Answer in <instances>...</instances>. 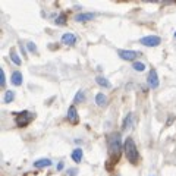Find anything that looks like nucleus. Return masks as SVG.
Listing matches in <instances>:
<instances>
[{"label":"nucleus","mask_w":176,"mask_h":176,"mask_svg":"<svg viewBox=\"0 0 176 176\" xmlns=\"http://www.w3.org/2000/svg\"><path fill=\"white\" fill-rule=\"evenodd\" d=\"M121 150H122V142L119 134H112L109 136V151H110V159L112 163H116L121 159Z\"/></svg>","instance_id":"nucleus-1"},{"label":"nucleus","mask_w":176,"mask_h":176,"mask_svg":"<svg viewBox=\"0 0 176 176\" xmlns=\"http://www.w3.org/2000/svg\"><path fill=\"white\" fill-rule=\"evenodd\" d=\"M123 150H125V154L128 157V160L132 164H136L138 160H140V154H138V150H136V145L134 140L128 136L126 140H125V144H123Z\"/></svg>","instance_id":"nucleus-2"},{"label":"nucleus","mask_w":176,"mask_h":176,"mask_svg":"<svg viewBox=\"0 0 176 176\" xmlns=\"http://www.w3.org/2000/svg\"><path fill=\"white\" fill-rule=\"evenodd\" d=\"M140 43L142 46H147V47H156L162 43V38L159 35H147V37L140 38Z\"/></svg>","instance_id":"nucleus-3"},{"label":"nucleus","mask_w":176,"mask_h":176,"mask_svg":"<svg viewBox=\"0 0 176 176\" xmlns=\"http://www.w3.org/2000/svg\"><path fill=\"white\" fill-rule=\"evenodd\" d=\"M117 54H119V57H121L122 60H126V62H131V60L136 62L135 59L140 56V53H138V52H134V50H119Z\"/></svg>","instance_id":"nucleus-4"},{"label":"nucleus","mask_w":176,"mask_h":176,"mask_svg":"<svg viewBox=\"0 0 176 176\" xmlns=\"http://www.w3.org/2000/svg\"><path fill=\"white\" fill-rule=\"evenodd\" d=\"M147 84H148V87L153 88V90L159 88V84H160V81H159V75H157V72L154 71V69H151V71H150L148 78H147Z\"/></svg>","instance_id":"nucleus-5"},{"label":"nucleus","mask_w":176,"mask_h":176,"mask_svg":"<svg viewBox=\"0 0 176 176\" xmlns=\"http://www.w3.org/2000/svg\"><path fill=\"white\" fill-rule=\"evenodd\" d=\"M62 43L66 46H74L76 43V35L72 34V33H66V34L62 35Z\"/></svg>","instance_id":"nucleus-6"},{"label":"nucleus","mask_w":176,"mask_h":176,"mask_svg":"<svg viewBox=\"0 0 176 176\" xmlns=\"http://www.w3.org/2000/svg\"><path fill=\"white\" fill-rule=\"evenodd\" d=\"M22 74H21L19 71H15V72H12V76H10V81H12V84H13L15 87H19V85H22Z\"/></svg>","instance_id":"nucleus-7"},{"label":"nucleus","mask_w":176,"mask_h":176,"mask_svg":"<svg viewBox=\"0 0 176 176\" xmlns=\"http://www.w3.org/2000/svg\"><path fill=\"white\" fill-rule=\"evenodd\" d=\"M48 166H52L50 159H40V160L34 162V167H37V169H43V167H48Z\"/></svg>","instance_id":"nucleus-8"},{"label":"nucleus","mask_w":176,"mask_h":176,"mask_svg":"<svg viewBox=\"0 0 176 176\" xmlns=\"http://www.w3.org/2000/svg\"><path fill=\"white\" fill-rule=\"evenodd\" d=\"M68 119L71 121V122H74V123H76L78 122V112H76V107L75 106H71L69 107V110H68Z\"/></svg>","instance_id":"nucleus-9"},{"label":"nucleus","mask_w":176,"mask_h":176,"mask_svg":"<svg viewBox=\"0 0 176 176\" xmlns=\"http://www.w3.org/2000/svg\"><path fill=\"white\" fill-rule=\"evenodd\" d=\"M95 18V13H78L75 15V21H78V22H85V21H91Z\"/></svg>","instance_id":"nucleus-10"},{"label":"nucleus","mask_w":176,"mask_h":176,"mask_svg":"<svg viewBox=\"0 0 176 176\" xmlns=\"http://www.w3.org/2000/svg\"><path fill=\"white\" fill-rule=\"evenodd\" d=\"M95 82H97L100 87H103V88H112V84H110V81H109V79H106L104 76H97V78H95Z\"/></svg>","instance_id":"nucleus-11"},{"label":"nucleus","mask_w":176,"mask_h":176,"mask_svg":"<svg viewBox=\"0 0 176 176\" xmlns=\"http://www.w3.org/2000/svg\"><path fill=\"white\" fill-rule=\"evenodd\" d=\"M95 103H97L100 107H104L106 103H107V97L103 94V93H98V94H95Z\"/></svg>","instance_id":"nucleus-12"},{"label":"nucleus","mask_w":176,"mask_h":176,"mask_svg":"<svg viewBox=\"0 0 176 176\" xmlns=\"http://www.w3.org/2000/svg\"><path fill=\"white\" fill-rule=\"evenodd\" d=\"M71 159L74 160L75 163H79L82 160V150L81 148H75L71 154Z\"/></svg>","instance_id":"nucleus-13"},{"label":"nucleus","mask_w":176,"mask_h":176,"mask_svg":"<svg viewBox=\"0 0 176 176\" xmlns=\"http://www.w3.org/2000/svg\"><path fill=\"white\" fill-rule=\"evenodd\" d=\"M132 122H134V115H132V113H128L126 119H125V122H123V129L128 131V129L132 126Z\"/></svg>","instance_id":"nucleus-14"},{"label":"nucleus","mask_w":176,"mask_h":176,"mask_svg":"<svg viewBox=\"0 0 176 176\" xmlns=\"http://www.w3.org/2000/svg\"><path fill=\"white\" fill-rule=\"evenodd\" d=\"M10 59H12V62H13L15 65H18V66L22 63L21 57L18 56V53H16V50H15V48H12V50H10Z\"/></svg>","instance_id":"nucleus-15"},{"label":"nucleus","mask_w":176,"mask_h":176,"mask_svg":"<svg viewBox=\"0 0 176 176\" xmlns=\"http://www.w3.org/2000/svg\"><path fill=\"white\" fill-rule=\"evenodd\" d=\"M132 68L135 69V71H138V72H144L145 71V65L142 63V62H132Z\"/></svg>","instance_id":"nucleus-16"},{"label":"nucleus","mask_w":176,"mask_h":176,"mask_svg":"<svg viewBox=\"0 0 176 176\" xmlns=\"http://www.w3.org/2000/svg\"><path fill=\"white\" fill-rule=\"evenodd\" d=\"M84 100H85V93H84L82 90H79V91L76 93V95H75L74 103H82Z\"/></svg>","instance_id":"nucleus-17"},{"label":"nucleus","mask_w":176,"mask_h":176,"mask_svg":"<svg viewBox=\"0 0 176 176\" xmlns=\"http://www.w3.org/2000/svg\"><path fill=\"white\" fill-rule=\"evenodd\" d=\"M13 98H15V93H13V91H6L3 101H5V103H12V101H13Z\"/></svg>","instance_id":"nucleus-18"},{"label":"nucleus","mask_w":176,"mask_h":176,"mask_svg":"<svg viewBox=\"0 0 176 176\" xmlns=\"http://www.w3.org/2000/svg\"><path fill=\"white\" fill-rule=\"evenodd\" d=\"M65 22H66V15L65 13H62L60 16L56 18V24H57V25H65Z\"/></svg>","instance_id":"nucleus-19"},{"label":"nucleus","mask_w":176,"mask_h":176,"mask_svg":"<svg viewBox=\"0 0 176 176\" xmlns=\"http://www.w3.org/2000/svg\"><path fill=\"white\" fill-rule=\"evenodd\" d=\"M27 47H28V50H29L31 53H37V46H35L33 41H28V43H27Z\"/></svg>","instance_id":"nucleus-20"},{"label":"nucleus","mask_w":176,"mask_h":176,"mask_svg":"<svg viewBox=\"0 0 176 176\" xmlns=\"http://www.w3.org/2000/svg\"><path fill=\"white\" fill-rule=\"evenodd\" d=\"M0 85H6V76H5L3 69H0Z\"/></svg>","instance_id":"nucleus-21"},{"label":"nucleus","mask_w":176,"mask_h":176,"mask_svg":"<svg viewBox=\"0 0 176 176\" xmlns=\"http://www.w3.org/2000/svg\"><path fill=\"white\" fill-rule=\"evenodd\" d=\"M76 173H78V169H69L68 170V175L69 176H75Z\"/></svg>","instance_id":"nucleus-22"},{"label":"nucleus","mask_w":176,"mask_h":176,"mask_svg":"<svg viewBox=\"0 0 176 176\" xmlns=\"http://www.w3.org/2000/svg\"><path fill=\"white\" fill-rule=\"evenodd\" d=\"M56 169H57V170H59V172H60V170H63V169H65V164H63V163H59Z\"/></svg>","instance_id":"nucleus-23"},{"label":"nucleus","mask_w":176,"mask_h":176,"mask_svg":"<svg viewBox=\"0 0 176 176\" xmlns=\"http://www.w3.org/2000/svg\"><path fill=\"white\" fill-rule=\"evenodd\" d=\"M175 37H176V33H175Z\"/></svg>","instance_id":"nucleus-24"}]
</instances>
